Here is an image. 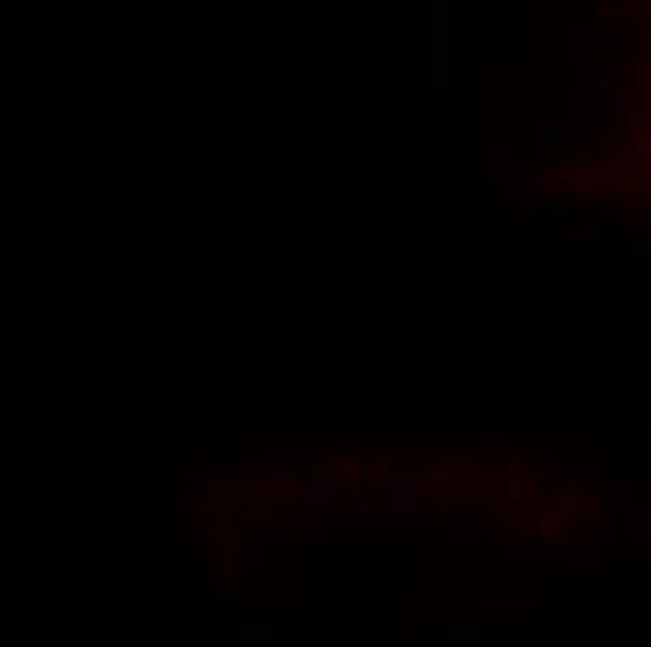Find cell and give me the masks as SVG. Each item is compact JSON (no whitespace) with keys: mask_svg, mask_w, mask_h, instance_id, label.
Wrapping results in <instances>:
<instances>
[{"mask_svg":"<svg viewBox=\"0 0 651 647\" xmlns=\"http://www.w3.org/2000/svg\"><path fill=\"white\" fill-rule=\"evenodd\" d=\"M307 502H318V505H326L329 498H333V483H318V486H307L304 491Z\"/></svg>","mask_w":651,"mask_h":647,"instance_id":"7a4b0ae2","label":"cell"},{"mask_svg":"<svg viewBox=\"0 0 651 647\" xmlns=\"http://www.w3.org/2000/svg\"><path fill=\"white\" fill-rule=\"evenodd\" d=\"M464 468H468V460H461V457H446L442 464H434V468L427 471V475H430V479H438V483H442V479H449V475H457V471H464Z\"/></svg>","mask_w":651,"mask_h":647,"instance_id":"6da1fadb","label":"cell"},{"mask_svg":"<svg viewBox=\"0 0 651 647\" xmlns=\"http://www.w3.org/2000/svg\"><path fill=\"white\" fill-rule=\"evenodd\" d=\"M509 498H513V502H531V491H528V486H520V479H509Z\"/></svg>","mask_w":651,"mask_h":647,"instance_id":"3957f363","label":"cell"}]
</instances>
